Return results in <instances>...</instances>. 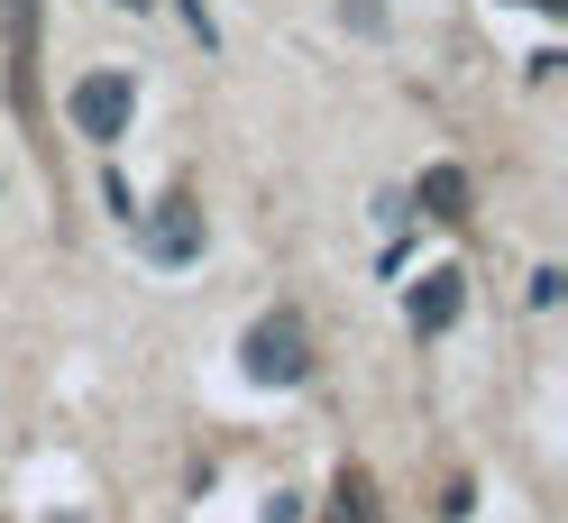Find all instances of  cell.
Wrapping results in <instances>:
<instances>
[{
  "instance_id": "10",
  "label": "cell",
  "mask_w": 568,
  "mask_h": 523,
  "mask_svg": "<svg viewBox=\"0 0 568 523\" xmlns=\"http://www.w3.org/2000/svg\"><path fill=\"white\" fill-rule=\"evenodd\" d=\"M120 10H156V0H120Z\"/></svg>"
},
{
  "instance_id": "1",
  "label": "cell",
  "mask_w": 568,
  "mask_h": 523,
  "mask_svg": "<svg viewBox=\"0 0 568 523\" xmlns=\"http://www.w3.org/2000/svg\"><path fill=\"white\" fill-rule=\"evenodd\" d=\"M239 368H247V386H303V376H312V331H303V312H266V322H247Z\"/></svg>"
},
{
  "instance_id": "5",
  "label": "cell",
  "mask_w": 568,
  "mask_h": 523,
  "mask_svg": "<svg viewBox=\"0 0 568 523\" xmlns=\"http://www.w3.org/2000/svg\"><path fill=\"white\" fill-rule=\"evenodd\" d=\"M413 331L422 340H440L449 322H458V312H468V275H458V266H432V275H422V285H413Z\"/></svg>"
},
{
  "instance_id": "6",
  "label": "cell",
  "mask_w": 568,
  "mask_h": 523,
  "mask_svg": "<svg viewBox=\"0 0 568 523\" xmlns=\"http://www.w3.org/2000/svg\"><path fill=\"white\" fill-rule=\"evenodd\" d=\"M413 202H422V221H440V230H468V174H458V165H432V174H422V184H413Z\"/></svg>"
},
{
  "instance_id": "7",
  "label": "cell",
  "mask_w": 568,
  "mask_h": 523,
  "mask_svg": "<svg viewBox=\"0 0 568 523\" xmlns=\"http://www.w3.org/2000/svg\"><path fill=\"white\" fill-rule=\"evenodd\" d=\"M322 523H385L376 477H367V469H339V477H331V514H322Z\"/></svg>"
},
{
  "instance_id": "4",
  "label": "cell",
  "mask_w": 568,
  "mask_h": 523,
  "mask_svg": "<svg viewBox=\"0 0 568 523\" xmlns=\"http://www.w3.org/2000/svg\"><path fill=\"white\" fill-rule=\"evenodd\" d=\"M10 10V101L19 120H38V0H0Z\"/></svg>"
},
{
  "instance_id": "2",
  "label": "cell",
  "mask_w": 568,
  "mask_h": 523,
  "mask_svg": "<svg viewBox=\"0 0 568 523\" xmlns=\"http://www.w3.org/2000/svg\"><path fill=\"white\" fill-rule=\"evenodd\" d=\"M129 111H138V83L120 74V64H101V74H83L74 92H64V120H74V138H92V148L129 138Z\"/></svg>"
},
{
  "instance_id": "8",
  "label": "cell",
  "mask_w": 568,
  "mask_h": 523,
  "mask_svg": "<svg viewBox=\"0 0 568 523\" xmlns=\"http://www.w3.org/2000/svg\"><path fill=\"white\" fill-rule=\"evenodd\" d=\"M339 19L358 28V38H376V28H385V10H376V0H339Z\"/></svg>"
},
{
  "instance_id": "3",
  "label": "cell",
  "mask_w": 568,
  "mask_h": 523,
  "mask_svg": "<svg viewBox=\"0 0 568 523\" xmlns=\"http://www.w3.org/2000/svg\"><path fill=\"white\" fill-rule=\"evenodd\" d=\"M129 230H138V249H148L156 266H193V258H202V239H211V221H202V202H193V193H165L156 212H138Z\"/></svg>"
},
{
  "instance_id": "9",
  "label": "cell",
  "mask_w": 568,
  "mask_h": 523,
  "mask_svg": "<svg viewBox=\"0 0 568 523\" xmlns=\"http://www.w3.org/2000/svg\"><path fill=\"white\" fill-rule=\"evenodd\" d=\"M531 10H568V0H531Z\"/></svg>"
}]
</instances>
